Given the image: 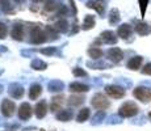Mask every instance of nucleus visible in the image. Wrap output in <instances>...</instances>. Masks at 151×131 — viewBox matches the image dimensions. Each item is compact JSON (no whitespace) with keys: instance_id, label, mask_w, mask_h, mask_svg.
<instances>
[{"instance_id":"0eeeda50","label":"nucleus","mask_w":151,"mask_h":131,"mask_svg":"<svg viewBox=\"0 0 151 131\" xmlns=\"http://www.w3.org/2000/svg\"><path fill=\"white\" fill-rule=\"evenodd\" d=\"M63 7V0H46L43 5V11L46 13H57Z\"/></svg>"},{"instance_id":"c756f323","label":"nucleus","mask_w":151,"mask_h":131,"mask_svg":"<svg viewBox=\"0 0 151 131\" xmlns=\"http://www.w3.org/2000/svg\"><path fill=\"white\" fill-rule=\"evenodd\" d=\"M45 33L47 37V41H57L58 39V31L55 30L54 26H45Z\"/></svg>"},{"instance_id":"58836bf2","label":"nucleus","mask_w":151,"mask_h":131,"mask_svg":"<svg viewBox=\"0 0 151 131\" xmlns=\"http://www.w3.org/2000/svg\"><path fill=\"white\" fill-rule=\"evenodd\" d=\"M117 85L122 87V88H130L132 87V81L125 80V79H117Z\"/></svg>"},{"instance_id":"8fccbe9b","label":"nucleus","mask_w":151,"mask_h":131,"mask_svg":"<svg viewBox=\"0 0 151 131\" xmlns=\"http://www.w3.org/2000/svg\"><path fill=\"white\" fill-rule=\"evenodd\" d=\"M3 74H4V69H3V68H0V75H3Z\"/></svg>"},{"instance_id":"5701e85b","label":"nucleus","mask_w":151,"mask_h":131,"mask_svg":"<svg viewBox=\"0 0 151 131\" xmlns=\"http://www.w3.org/2000/svg\"><path fill=\"white\" fill-rule=\"evenodd\" d=\"M54 28L58 33H67L68 31V28H70V24L66 19H59L57 22L54 24Z\"/></svg>"},{"instance_id":"39448f33","label":"nucleus","mask_w":151,"mask_h":131,"mask_svg":"<svg viewBox=\"0 0 151 131\" xmlns=\"http://www.w3.org/2000/svg\"><path fill=\"white\" fill-rule=\"evenodd\" d=\"M133 96L141 102L147 104L151 101V89L146 88V87H138V88H135L133 91Z\"/></svg>"},{"instance_id":"de8ad7c7","label":"nucleus","mask_w":151,"mask_h":131,"mask_svg":"<svg viewBox=\"0 0 151 131\" xmlns=\"http://www.w3.org/2000/svg\"><path fill=\"white\" fill-rule=\"evenodd\" d=\"M33 3H42V1H45V0H32Z\"/></svg>"},{"instance_id":"4c0bfd02","label":"nucleus","mask_w":151,"mask_h":131,"mask_svg":"<svg viewBox=\"0 0 151 131\" xmlns=\"http://www.w3.org/2000/svg\"><path fill=\"white\" fill-rule=\"evenodd\" d=\"M55 16H58V17H62V19H65L66 16H68V8L66 7V5H63V7L60 8V9L58 11L57 13H55Z\"/></svg>"},{"instance_id":"9b49d317","label":"nucleus","mask_w":151,"mask_h":131,"mask_svg":"<svg viewBox=\"0 0 151 131\" xmlns=\"http://www.w3.org/2000/svg\"><path fill=\"white\" fill-rule=\"evenodd\" d=\"M106 57L112 63H120L124 59V51L118 47H112L106 51Z\"/></svg>"},{"instance_id":"393cba45","label":"nucleus","mask_w":151,"mask_h":131,"mask_svg":"<svg viewBox=\"0 0 151 131\" xmlns=\"http://www.w3.org/2000/svg\"><path fill=\"white\" fill-rule=\"evenodd\" d=\"M42 93V87L40 84H32L29 88V98L30 100H37Z\"/></svg>"},{"instance_id":"4468645a","label":"nucleus","mask_w":151,"mask_h":131,"mask_svg":"<svg viewBox=\"0 0 151 131\" xmlns=\"http://www.w3.org/2000/svg\"><path fill=\"white\" fill-rule=\"evenodd\" d=\"M133 34V26L130 24H121L117 29V36L122 39H127Z\"/></svg>"},{"instance_id":"9d476101","label":"nucleus","mask_w":151,"mask_h":131,"mask_svg":"<svg viewBox=\"0 0 151 131\" xmlns=\"http://www.w3.org/2000/svg\"><path fill=\"white\" fill-rule=\"evenodd\" d=\"M24 34H25V28L21 22L13 24V28H12V30H11V37H12L14 41L21 42V41L24 39Z\"/></svg>"},{"instance_id":"c9c22d12","label":"nucleus","mask_w":151,"mask_h":131,"mask_svg":"<svg viewBox=\"0 0 151 131\" xmlns=\"http://www.w3.org/2000/svg\"><path fill=\"white\" fill-rule=\"evenodd\" d=\"M72 75H74L75 77H86L87 76V72L84 71V69L82 68H79V67H75L74 69H72Z\"/></svg>"},{"instance_id":"6ab92c4d","label":"nucleus","mask_w":151,"mask_h":131,"mask_svg":"<svg viewBox=\"0 0 151 131\" xmlns=\"http://www.w3.org/2000/svg\"><path fill=\"white\" fill-rule=\"evenodd\" d=\"M96 25V20H95V16L92 14H86L83 20V24H82V29L83 30H91V29L95 28Z\"/></svg>"},{"instance_id":"f3484780","label":"nucleus","mask_w":151,"mask_h":131,"mask_svg":"<svg viewBox=\"0 0 151 131\" xmlns=\"http://www.w3.org/2000/svg\"><path fill=\"white\" fill-rule=\"evenodd\" d=\"M134 30L137 31L139 36H147V34H150L151 29L147 22L145 21H135V26H134Z\"/></svg>"},{"instance_id":"7c9ffc66","label":"nucleus","mask_w":151,"mask_h":131,"mask_svg":"<svg viewBox=\"0 0 151 131\" xmlns=\"http://www.w3.org/2000/svg\"><path fill=\"white\" fill-rule=\"evenodd\" d=\"M87 52H88L89 57H91L92 59H95V60L101 59V57L104 55V51L101 50V49H99V47H89Z\"/></svg>"},{"instance_id":"f8f14e48","label":"nucleus","mask_w":151,"mask_h":131,"mask_svg":"<svg viewBox=\"0 0 151 131\" xmlns=\"http://www.w3.org/2000/svg\"><path fill=\"white\" fill-rule=\"evenodd\" d=\"M32 113H33V110H32L30 105H29L28 102H22L19 107V113H17V115H19V118L21 119V121H28V119L32 117Z\"/></svg>"},{"instance_id":"2eb2a0df","label":"nucleus","mask_w":151,"mask_h":131,"mask_svg":"<svg viewBox=\"0 0 151 131\" xmlns=\"http://www.w3.org/2000/svg\"><path fill=\"white\" fill-rule=\"evenodd\" d=\"M46 113H47V102H46V100H41L40 102L36 104V106H34V114H36L37 118H43L46 115Z\"/></svg>"},{"instance_id":"e433bc0d","label":"nucleus","mask_w":151,"mask_h":131,"mask_svg":"<svg viewBox=\"0 0 151 131\" xmlns=\"http://www.w3.org/2000/svg\"><path fill=\"white\" fill-rule=\"evenodd\" d=\"M7 33H8V28L4 22L0 21V39H4L7 37Z\"/></svg>"},{"instance_id":"49530a36","label":"nucleus","mask_w":151,"mask_h":131,"mask_svg":"<svg viewBox=\"0 0 151 131\" xmlns=\"http://www.w3.org/2000/svg\"><path fill=\"white\" fill-rule=\"evenodd\" d=\"M14 3H16V4H22V3L25 1V0H13Z\"/></svg>"},{"instance_id":"79ce46f5","label":"nucleus","mask_w":151,"mask_h":131,"mask_svg":"<svg viewBox=\"0 0 151 131\" xmlns=\"http://www.w3.org/2000/svg\"><path fill=\"white\" fill-rule=\"evenodd\" d=\"M68 5H70V8H71L72 9V16H75V14H76V7H75V1L74 0H68Z\"/></svg>"},{"instance_id":"72a5a7b5","label":"nucleus","mask_w":151,"mask_h":131,"mask_svg":"<svg viewBox=\"0 0 151 131\" xmlns=\"http://www.w3.org/2000/svg\"><path fill=\"white\" fill-rule=\"evenodd\" d=\"M38 51L41 52V54L46 55V57H51V55L57 54L58 49H57V47H54V46H50V47H43V49H41V50H38Z\"/></svg>"},{"instance_id":"a211bd4d","label":"nucleus","mask_w":151,"mask_h":131,"mask_svg":"<svg viewBox=\"0 0 151 131\" xmlns=\"http://www.w3.org/2000/svg\"><path fill=\"white\" fill-rule=\"evenodd\" d=\"M63 89H65V83L60 80H51L47 83V91L51 93L62 92Z\"/></svg>"},{"instance_id":"6e6552de","label":"nucleus","mask_w":151,"mask_h":131,"mask_svg":"<svg viewBox=\"0 0 151 131\" xmlns=\"http://www.w3.org/2000/svg\"><path fill=\"white\" fill-rule=\"evenodd\" d=\"M106 43V45H116L117 43V36H116L114 31L112 30H105L100 34V38H99L97 43Z\"/></svg>"},{"instance_id":"ddd939ff","label":"nucleus","mask_w":151,"mask_h":131,"mask_svg":"<svg viewBox=\"0 0 151 131\" xmlns=\"http://www.w3.org/2000/svg\"><path fill=\"white\" fill-rule=\"evenodd\" d=\"M8 93L13 98H21L24 96V87L19 83H12L8 87Z\"/></svg>"},{"instance_id":"20e7f679","label":"nucleus","mask_w":151,"mask_h":131,"mask_svg":"<svg viewBox=\"0 0 151 131\" xmlns=\"http://www.w3.org/2000/svg\"><path fill=\"white\" fill-rule=\"evenodd\" d=\"M91 105L97 110H105V109H108V107L110 106V102L104 94H101V93H96V94L92 97Z\"/></svg>"},{"instance_id":"473e14b6","label":"nucleus","mask_w":151,"mask_h":131,"mask_svg":"<svg viewBox=\"0 0 151 131\" xmlns=\"http://www.w3.org/2000/svg\"><path fill=\"white\" fill-rule=\"evenodd\" d=\"M0 8L4 13H11L13 11L12 0H0Z\"/></svg>"},{"instance_id":"f257e3e1","label":"nucleus","mask_w":151,"mask_h":131,"mask_svg":"<svg viewBox=\"0 0 151 131\" xmlns=\"http://www.w3.org/2000/svg\"><path fill=\"white\" fill-rule=\"evenodd\" d=\"M46 41H47V37H46L45 29H42L41 25L30 26V30H29V42L32 45H41V43H45Z\"/></svg>"},{"instance_id":"a18cd8bd","label":"nucleus","mask_w":151,"mask_h":131,"mask_svg":"<svg viewBox=\"0 0 151 131\" xmlns=\"http://www.w3.org/2000/svg\"><path fill=\"white\" fill-rule=\"evenodd\" d=\"M7 127H9V129H17L19 127V125H5Z\"/></svg>"},{"instance_id":"09e8293b","label":"nucleus","mask_w":151,"mask_h":131,"mask_svg":"<svg viewBox=\"0 0 151 131\" xmlns=\"http://www.w3.org/2000/svg\"><path fill=\"white\" fill-rule=\"evenodd\" d=\"M3 91H4V88H3V85H1V84H0V94H1V93H3Z\"/></svg>"},{"instance_id":"aec40b11","label":"nucleus","mask_w":151,"mask_h":131,"mask_svg":"<svg viewBox=\"0 0 151 131\" xmlns=\"http://www.w3.org/2000/svg\"><path fill=\"white\" fill-rule=\"evenodd\" d=\"M68 88H70V91H71V92H75V93H86V92L89 91V87L87 85V84L78 83V81L71 83Z\"/></svg>"},{"instance_id":"cd10ccee","label":"nucleus","mask_w":151,"mask_h":131,"mask_svg":"<svg viewBox=\"0 0 151 131\" xmlns=\"http://www.w3.org/2000/svg\"><path fill=\"white\" fill-rule=\"evenodd\" d=\"M84 101H86V98H84L83 96L74 94V96H70L67 102H68L70 106H80L82 104H84Z\"/></svg>"},{"instance_id":"603ef678","label":"nucleus","mask_w":151,"mask_h":131,"mask_svg":"<svg viewBox=\"0 0 151 131\" xmlns=\"http://www.w3.org/2000/svg\"><path fill=\"white\" fill-rule=\"evenodd\" d=\"M8 131H14V130H8Z\"/></svg>"},{"instance_id":"a878e982","label":"nucleus","mask_w":151,"mask_h":131,"mask_svg":"<svg viewBox=\"0 0 151 131\" xmlns=\"http://www.w3.org/2000/svg\"><path fill=\"white\" fill-rule=\"evenodd\" d=\"M121 20V14H120V11L117 9V8H113V9H110L109 12V16H108V21L110 25H117L118 22H120Z\"/></svg>"},{"instance_id":"412c9836","label":"nucleus","mask_w":151,"mask_h":131,"mask_svg":"<svg viewBox=\"0 0 151 131\" xmlns=\"http://www.w3.org/2000/svg\"><path fill=\"white\" fill-rule=\"evenodd\" d=\"M87 67H89V68H92V69H106V68H110L112 64L99 59L97 62H91V60L87 62Z\"/></svg>"},{"instance_id":"423d86ee","label":"nucleus","mask_w":151,"mask_h":131,"mask_svg":"<svg viewBox=\"0 0 151 131\" xmlns=\"http://www.w3.org/2000/svg\"><path fill=\"white\" fill-rule=\"evenodd\" d=\"M105 93L109 96V97L116 98V100L122 98L126 94L125 88H122V87H120V85H106L105 87Z\"/></svg>"},{"instance_id":"37998d69","label":"nucleus","mask_w":151,"mask_h":131,"mask_svg":"<svg viewBox=\"0 0 151 131\" xmlns=\"http://www.w3.org/2000/svg\"><path fill=\"white\" fill-rule=\"evenodd\" d=\"M21 55L22 57H25V58H32L33 57V50H22Z\"/></svg>"},{"instance_id":"f704fd0d","label":"nucleus","mask_w":151,"mask_h":131,"mask_svg":"<svg viewBox=\"0 0 151 131\" xmlns=\"http://www.w3.org/2000/svg\"><path fill=\"white\" fill-rule=\"evenodd\" d=\"M106 123L108 125H120V123H122V117H121V115H110V117L106 119Z\"/></svg>"},{"instance_id":"3c124183","label":"nucleus","mask_w":151,"mask_h":131,"mask_svg":"<svg viewBox=\"0 0 151 131\" xmlns=\"http://www.w3.org/2000/svg\"><path fill=\"white\" fill-rule=\"evenodd\" d=\"M149 118H150V121H151V112L149 113Z\"/></svg>"},{"instance_id":"c85d7f7f","label":"nucleus","mask_w":151,"mask_h":131,"mask_svg":"<svg viewBox=\"0 0 151 131\" xmlns=\"http://www.w3.org/2000/svg\"><path fill=\"white\" fill-rule=\"evenodd\" d=\"M89 115H91V112H89L88 107H83V109L79 110V113H78L76 121L79 122V123H83V122H86L87 119L89 118Z\"/></svg>"},{"instance_id":"dca6fc26","label":"nucleus","mask_w":151,"mask_h":131,"mask_svg":"<svg viewBox=\"0 0 151 131\" xmlns=\"http://www.w3.org/2000/svg\"><path fill=\"white\" fill-rule=\"evenodd\" d=\"M72 117H74V112L70 109H63V110H59V112L55 114V118L57 121H60V122H68L71 121Z\"/></svg>"},{"instance_id":"2f4dec72","label":"nucleus","mask_w":151,"mask_h":131,"mask_svg":"<svg viewBox=\"0 0 151 131\" xmlns=\"http://www.w3.org/2000/svg\"><path fill=\"white\" fill-rule=\"evenodd\" d=\"M105 117H106V115H105V112H104V110H99L96 114H95L93 117H92L91 123H92V125H95V126H96V125L103 123V121L105 119Z\"/></svg>"},{"instance_id":"ea45409f","label":"nucleus","mask_w":151,"mask_h":131,"mask_svg":"<svg viewBox=\"0 0 151 131\" xmlns=\"http://www.w3.org/2000/svg\"><path fill=\"white\" fill-rule=\"evenodd\" d=\"M139 1V7H141V14L145 16V12H146V7L149 4V0H138Z\"/></svg>"},{"instance_id":"a19ab883","label":"nucleus","mask_w":151,"mask_h":131,"mask_svg":"<svg viewBox=\"0 0 151 131\" xmlns=\"http://www.w3.org/2000/svg\"><path fill=\"white\" fill-rule=\"evenodd\" d=\"M142 74H143V75H151V63L145 64L143 69H142Z\"/></svg>"},{"instance_id":"7ed1b4c3","label":"nucleus","mask_w":151,"mask_h":131,"mask_svg":"<svg viewBox=\"0 0 151 131\" xmlns=\"http://www.w3.org/2000/svg\"><path fill=\"white\" fill-rule=\"evenodd\" d=\"M106 0H87L86 1V7L89 9H93L100 14L101 17L105 16V11H106Z\"/></svg>"},{"instance_id":"c03bdc74","label":"nucleus","mask_w":151,"mask_h":131,"mask_svg":"<svg viewBox=\"0 0 151 131\" xmlns=\"http://www.w3.org/2000/svg\"><path fill=\"white\" fill-rule=\"evenodd\" d=\"M8 49L5 47V46H0V54H3V52H7Z\"/></svg>"},{"instance_id":"4be33fe9","label":"nucleus","mask_w":151,"mask_h":131,"mask_svg":"<svg viewBox=\"0 0 151 131\" xmlns=\"http://www.w3.org/2000/svg\"><path fill=\"white\" fill-rule=\"evenodd\" d=\"M63 104V96L59 94V96H54L51 98V104H50V112L51 113H55L58 110H60V106Z\"/></svg>"},{"instance_id":"bb28decb","label":"nucleus","mask_w":151,"mask_h":131,"mask_svg":"<svg viewBox=\"0 0 151 131\" xmlns=\"http://www.w3.org/2000/svg\"><path fill=\"white\" fill-rule=\"evenodd\" d=\"M30 67L33 69H36V71H45V69L47 68V63L43 62L41 59H38V58H36V59L32 60Z\"/></svg>"},{"instance_id":"1a4fd4ad","label":"nucleus","mask_w":151,"mask_h":131,"mask_svg":"<svg viewBox=\"0 0 151 131\" xmlns=\"http://www.w3.org/2000/svg\"><path fill=\"white\" fill-rule=\"evenodd\" d=\"M14 110H16V105L12 100H8V98H5V100H3L1 102V114L4 115V117H12Z\"/></svg>"},{"instance_id":"f03ea898","label":"nucleus","mask_w":151,"mask_h":131,"mask_svg":"<svg viewBox=\"0 0 151 131\" xmlns=\"http://www.w3.org/2000/svg\"><path fill=\"white\" fill-rule=\"evenodd\" d=\"M139 112V107L137 104L132 102V101H127L124 105H121L120 109H118V115H121L122 118H130L137 115Z\"/></svg>"},{"instance_id":"b1692460","label":"nucleus","mask_w":151,"mask_h":131,"mask_svg":"<svg viewBox=\"0 0 151 131\" xmlns=\"http://www.w3.org/2000/svg\"><path fill=\"white\" fill-rule=\"evenodd\" d=\"M142 60H143V58L137 55V57H133L132 59L127 62V68L132 69V71H137V69L141 68V64H142Z\"/></svg>"}]
</instances>
